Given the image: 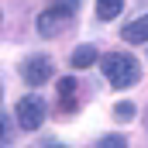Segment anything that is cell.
I'll use <instances>...</instances> for the list:
<instances>
[{"label": "cell", "instance_id": "cell-6", "mask_svg": "<svg viewBox=\"0 0 148 148\" xmlns=\"http://www.w3.org/2000/svg\"><path fill=\"white\" fill-rule=\"evenodd\" d=\"M69 62H73L76 69H86V66H97V62H100V55H97V48H93V45H79V48H73Z\"/></svg>", "mask_w": 148, "mask_h": 148}, {"label": "cell", "instance_id": "cell-8", "mask_svg": "<svg viewBox=\"0 0 148 148\" xmlns=\"http://www.w3.org/2000/svg\"><path fill=\"white\" fill-rule=\"evenodd\" d=\"M52 10H59V14H66V17H76L79 0H52Z\"/></svg>", "mask_w": 148, "mask_h": 148}, {"label": "cell", "instance_id": "cell-9", "mask_svg": "<svg viewBox=\"0 0 148 148\" xmlns=\"http://www.w3.org/2000/svg\"><path fill=\"white\" fill-rule=\"evenodd\" d=\"M134 103H127V100H124V103H117V107H114V117H117V121H134Z\"/></svg>", "mask_w": 148, "mask_h": 148}, {"label": "cell", "instance_id": "cell-1", "mask_svg": "<svg viewBox=\"0 0 148 148\" xmlns=\"http://www.w3.org/2000/svg\"><path fill=\"white\" fill-rule=\"evenodd\" d=\"M100 69H103V76L110 79L114 90H127V86H134V83L141 79L138 59H134V55H124V52H107L103 62H100Z\"/></svg>", "mask_w": 148, "mask_h": 148}, {"label": "cell", "instance_id": "cell-5", "mask_svg": "<svg viewBox=\"0 0 148 148\" xmlns=\"http://www.w3.org/2000/svg\"><path fill=\"white\" fill-rule=\"evenodd\" d=\"M121 38H124V41H131V45H145V41H148V14L134 17L131 24H124Z\"/></svg>", "mask_w": 148, "mask_h": 148}, {"label": "cell", "instance_id": "cell-7", "mask_svg": "<svg viewBox=\"0 0 148 148\" xmlns=\"http://www.w3.org/2000/svg\"><path fill=\"white\" fill-rule=\"evenodd\" d=\"M124 10V0H97V17L100 21H114Z\"/></svg>", "mask_w": 148, "mask_h": 148}, {"label": "cell", "instance_id": "cell-2", "mask_svg": "<svg viewBox=\"0 0 148 148\" xmlns=\"http://www.w3.org/2000/svg\"><path fill=\"white\" fill-rule=\"evenodd\" d=\"M45 100L38 97V93H28V97H21L17 100V107H14V117H17V124L24 127V131H38L41 127V121H45Z\"/></svg>", "mask_w": 148, "mask_h": 148}, {"label": "cell", "instance_id": "cell-3", "mask_svg": "<svg viewBox=\"0 0 148 148\" xmlns=\"http://www.w3.org/2000/svg\"><path fill=\"white\" fill-rule=\"evenodd\" d=\"M21 79H24L28 86L48 83V79H52V59H48V55H28V59L21 62Z\"/></svg>", "mask_w": 148, "mask_h": 148}, {"label": "cell", "instance_id": "cell-4", "mask_svg": "<svg viewBox=\"0 0 148 148\" xmlns=\"http://www.w3.org/2000/svg\"><path fill=\"white\" fill-rule=\"evenodd\" d=\"M69 21H73V17H66V14H59V10H52V7H48V10L38 17V35H41V38H55L59 31H66V28H69Z\"/></svg>", "mask_w": 148, "mask_h": 148}, {"label": "cell", "instance_id": "cell-10", "mask_svg": "<svg viewBox=\"0 0 148 148\" xmlns=\"http://www.w3.org/2000/svg\"><path fill=\"white\" fill-rule=\"evenodd\" d=\"M97 148H127V141H124V134H107L97 141Z\"/></svg>", "mask_w": 148, "mask_h": 148}, {"label": "cell", "instance_id": "cell-12", "mask_svg": "<svg viewBox=\"0 0 148 148\" xmlns=\"http://www.w3.org/2000/svg\"><path fill=\"white\" fill-rule=\"evenodd\" d=\"M41 148H62V145H59V141H52V145H41Z\"/></svg>", "mask_w": 148, "mask_h": 148}, {"label": "cell", "instance_id": "cell-11", "mask_svg": "<svg viewBox=\"0 0 148 148\" xmlns=\"http://www.w3.org/2000/svg\"><path fill=\"white\" fill-rule=\"evenodd\" d=\"M55 90H59V97H73V93H76V79H73V76L59 79V83H55Z\"/></svg>", "mask_w": 148, "mask_h": 148}]
</instances>
